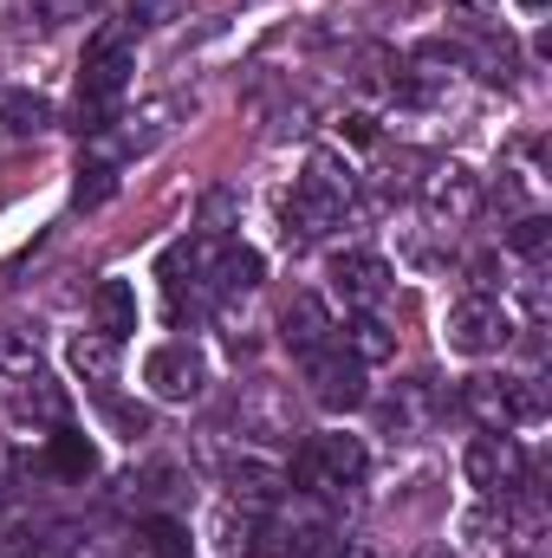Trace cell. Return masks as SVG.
Listing matches in <instances>:
<instances>
[{
  "instance_id": "21",
  "label": "cell",
  "mask_w": 552,
  "mask_h": 558,
  "mask_svg": "<svg viewBox=\"0 0 552 558\" xmlns=\"http://www.w3.org/2000/svg\"><path fill=\"white\" fill-rule=\"evenodd\" d=\"M384 428L391 435H416L422 428V416H429V397H422V384H397V397H384Z\"/></svg>"
},
{
  "instance_id": "34",
  "label": "cell",
  "mask_w": 552,
  "mask_h": 558,
  "mask_svg": "<svg viewBox=\"0 0 552 558\" xmlns=\"http://www.w3.org/2000/svg\"><path fill=\"white\" fill-rule=\"evenodd\" d=\"M345 558H377L371 546H345Z\"/></svg>"
},
{
  "instance_id": "17",
  "label": "cell",
  "mask_w": 552,
  "mask_h": 558,
  "mask_svg": "<svg viewBox=\"0 0 552 558\" xmlns=\"http://www.w3.org/2000/svg\"><path fill=\"white\" fill-rule=\"evenodd\" d=\"M46 468H52V474H65V481H92V474H98V448H92L79 428H65V422H59V428L46 435Z\"/></svg>"
},
{
  "instance_id": "9",
  "label": "cell",
  "mask_w": 552,
  "mask_h": 558,
  "mask_svg": "<svg viewBox=\"0 0 552 558\" xmlns=\"http://www.w3.org/2000/svg\"><path fill=\"white\" fill-rule=\"evenodd\" d=\"M422 208H429V221H448V228L475 221L481 215V175L468 162H435L422 175Z\"/></svg>"
},
{
  "instance_id": "8",
  "label": "cell",
  "mask_w": 552,
  "mask_h": 558,
  "mask_svg": "<svg viewBox=\"0 0 552 558\" xmlns=\"http://www.w3.org/2000/svg\"><path fill=\"white\" fill-rule=\"evenodd\" d=\"M143 384H149V397H163V403H195V397L208 390V357H202L195 344H156V351L143 357Z\"/></svg>"
},
{
  "instance_id": "27",
  "label": "cell",
  "mask_w": 552,
  "mask_h": 558,
  "mask_svg": "<svg viewBox=\"0 0 552 558\" xmlns=\"http://www.w3.org/2000/svg\"><path fill=\"white\" fill-rule=\"evenodd\" d=\"M20 416H39V422H65V390L59 384H46V377H26V390H20Z\"/></svg>"
},
{
  "instance_id": "19",
  "label": "cell",
  "mask_w": 552,
  "mask_h": 558,
  "mask_svg": "<svg viewBox=\"0 0 552 558\" xmlns=\"http://www.w3.org/2000/svg\"><path fill=\"white\" fill-rule=\"evenodd\" d=\"M0 124H7L13 137H39V131L52 124V105H46L39 92H0Z\"/></svg>"
},
{
  "instance_id": "15",
  "label": "cell",
  "mask_w": 552,
  "mask_h": 558,
  "mask_svg": "<svg viewBox=\"0 0 552 558\" xmlns=\"http://www.w3.org/2000/svg\"><path fill=\"white\" fill-rule=\"evenodd\" d=\"M235 416H241V435H254V441H286L292 435V410L279 403L267 384H254L248 403H235Z\"/></svg>"
},
{
  "instance_id": "13",
  "label": "cell",
  "mask_w": 552,
  "mask_h": 558,
  "mask_svg": "<svg viewBox=\"0 0 552 558\" xmlns=\"http://www.w3.org/2000/svg\"><path fill=\"white\" fill-rule=\"evenodd\" d=\"M228 487H235V500L248 513H267V507H279V494H286V474H279V461H267V454H241L228 468Z\"/></svg>"
},
{
  "instance_id": "23",
  "label": "cell",
  "mask_w": 552,
  "mask_h": 558,
  "mask_svg": "<svg viewBox=\"0 0 552 558\" xmlns=\"http://www.w3.org/2000/svg\"><path fill=\"white\" fill-rule=\"evenodd\" d=\"M261 254L254 247H221V274H215V292H254L261 286Z\"/></svg>"
},
{
  "instance_id": "24",
  "label": "cell",
  "mask_w": 552,
  "mask_h": 558,
  "mask_svg": "<svg viewBox=\"0 0 552 558\" xmlns=\"http://www.w3.org/2000/svg\"><path fill=\"white\" fill-rule=\"evenodd\" d=\"M547 247H552V221H547V215H520V221L507 228V254H520L527 267H540V260H547Z\"/></svg>"
},
{
  "instance_id": "6",
  "label": "cell",
  "mask_w": 552,
  "mask_h": 558,
  "mask_svg": "<svg viewBox=\"0 0 552 558\" xmlns=\"http://www.w3.org/2000/svg\"><path fill=\"white\" fill-rule=\"evenodd\" d=\"M305 384H312V403L345 416V410H364L371 403V384H364V364L345 351V344H325L305 357Z\"/></svg>"
},
{
  "instance_id": "28",
  "label": "cell",
  "mask_w": 552,
  "mask_h": 558,
  "mask_svg": "<svg viewBox=\"0 0 552 558\" xmlns=\"http://www.w3.org/2000/svg\"><path fill=\"white\" fill-rule=\"evenodd\" d=\"M46 553H52V526H13L7 546H0V558H46Z\"/></svg>"
},
{
  "instance_id": "4",
  "label": "cell",
  "mask_w": 552,
  "mask_h": 558,
  "mask_svg": "<svg viewBox=\"0 0 552 558\" xmlns=\"http://www.w3.org/2000/svg\"><path fill=\"white\" fill-rule=\"evenodd\" d=\"M371 474V454L358 435H312L292 461V481L319 500V494H338V487H358Z\"/></svg>"
},
{
  "instance_id": "3",
  "label": "cell",
  "mask_w": 552,
  "mask_h": 558,
  "mask_svg": "<svg viewBox=\"0 0 552 558\" xmlns=\"http://www.w3.org/2000/svg\"><path fill=\"white\" fill-rule=\"evenodd\" d=\"M461 410L481 428H520V422L547 416V390H540V377H468Z\"/></svg>"
},
{
  "instance_id": "20",
  "label": "cell",
  "mask_w": 552,
  "mask_h": 558,
  "mask_svg": "<svg viewBox=\"0 0 552 558\" xmlns=\"http://www.w3.org/2000/svg\"><path fill=\"white\" fill-rule=\"evenodd\" d=\"M0 377H7V384H26V377H39V338H33V331H20V325H0Z\"/></svg>"
},
{
  "instance_id": "30",
  "label": "cell",
  "mask_w": 552,
  "mask_h": 558,
  "mask_svg": "<svg viewBox=\"0 0 552 558\" xmlns=\"http://www.w3.org/2000/svg\"><path fill=\"white\" fill-rule=\"evenodd\" d=\"M105 422H111L118 435H131V441L149 435V410H143V403H118V397H105Z\"/></svg>"
},
{
  "instance_id": "18",
  "label": "cell",
  "mask_w": 552,
  "mask_h": 558,
  "mask_svg": "<svg viewBox=\"0 0 552 558\" xmlns=\"http://www.w3.org/2000/svg\"><path fill=\"white\" fill-rule=\"evenodd\" d=\"M345 351L371 371V364H384V357H397V331L377 318V312H358L351 318V331H345Z\"/></svg>"
},
{
  "instance_id": "12",
  "label": "cell",
  "mask_w": 552,
  "mask_h": 558,
  "mask_svg": "<svg viewBox=\"0 0 552 558\" xmlns=\"http://www.w3.org/2000/svg\"><path fill=\"white\" fill-rule=\"evenodd\" d=\"M279 338H286L299 357H312V351L338 344V318H332V305H325L319 292H292L286 312H279Z\"/></svg>"
},
{
  "instance_id": "26",
  "label": "cell",
  "mask_w": 552,
  "mask_h": 558,
  "mask_svg": "<svg viewBox=\"0 0 552 558\" xmlns=\"http://www.w3.org/2000/svg\"><path fill=\"white\" fill-rule=\"evenodd\" d=\"M111 195H118V162L111 156H92L79 169V208H105Z\"/></svg>"
},
{
  "instance_id": "33",
  "label": "cell",
  "mask_w": 552,
  "mask_h": 558,
  "mask_svg": "<svg viewBox=\"0 0 552 558\" xmlns=\"http://www.w3.org/2000/svg\"><path fill=\"white\" fill-rule=\"evenodd\" d=\"M7 500H13V487H7V461H0V513H7Z\"/></svg>"
},
{
  "instance_id": "25",
  "label": "cell",
  "mask_w": 552,
  "mask_h": 558,
  "mask_svg": "<svg viewBox=\"0 0 552 558\" xmlns=\"http://www.w3.org/2000/svg\"><path fill=\"white\" fill-rule=\"evenodd\" d=\"M241 221V195L235 189H208L202 195V215H195V228L208 234V241H228V228Z\"/></svg>"
},
{
  "instance_id": "10",
  "label": "cell",
  "mask_w": 552,
  "mask_h": 558,
  "mask_svg": "<svg viewBox=\"0 0 552 558\" xmlns=\"http://www.w3.org/2000/svg\"><path fill=\"white\" fill-rule=\"evenodd\" d=\"M332 292L351 305V312H377L384 305V292H391V267H384V254H371V247H345V254H332Z\"/></svg>"
},
{
  "instance_id": "11",
  "label": "cell",
  "mask_w": 552,
  "mask_h": 558,
  "mask_svg": "<svg viewBox=\"0 0 552 558\" xmlns=\"http://www.w3.org/2000/svg\"><path fill=\"white\" fill-rule=\"evenodd\" d=\"M461 474L481 494H514L520 487V448H514V435L507 428H481L468 441V454H461Z\"/></svg>"
},
{
  "instance_id": "35",
  "label": "cell",
  "mask_w": 552,
  "mask_h": 558,
  "mask_svg": "<svg viewBox=\"0 0 552 558\" xmlns=\"http://www.w3.org/2000/svg\"><path fill=\"white\" fill-rule=\"evenodd\" d=\"M520 7H527V13H547V0H520Z\"/></svg>"
},
{
  "instance_id": "29",
  "label": "cell",
  "mask_w": 552,
  "mask_h": 558,
  "mask_svg": "<svg viewBox=\"0 0 552 558\" xmlns=\"http://www.w3.org/2000/svg\"><path fill=\"white\" fill-rule=\"evenodd\" d=\"M105 0H33V13L46 20V26H72V20H92Z\"/></svg>"
},
{
  "instance_id": "31",
  "label": "cell",
  "mask_w": 552,
  "mask_h": 558,
  "mask_svg": "<svg viewBox=\"0 0 552 558\" xmlns=\"http://www.w3.org/2000/svg\"><path fill=\"white\" fill-rule=\"evenodd\" d=\"M338 131H345V137H351V143H377V124H371L364 111H351V118H345Z\"/></svg>"
},
{
  "instance_id": "1",
  "label": "cell",
  "mask_w": 552,
  "mask_h": 558,
  "mask_svg": "<svg viewBox=\"0 0 552 558\" xmlns=\"http://www.w3.org/2000/svg\"><path fill=\"white\" fill-rule=\"evenodd\" d=\"M131 72H137V52L118 26H105L92 46H85V72H79V131L85 137H105L118 124V98L131 92Z\"/></svg>"
},
{
  "instance_id": "16",
  "label": "cell",
  "mask_w": 552,
  "mask_h": 558,
  "mask_svg": "<svg viewBox=\"0 0 552 558\" xmlns=\"http://www.w3.org/2000/svg\"><path fill=\"white\" fill-rule=\"evenodd\" d=\"M65 357H72V371H79L92 390H111V377H118V344H111L105 331H79V338L65 344Z\"/></svg>"
},
{
  "instance_id": "7",
  "label": "cell",
  "mask_w": 552,
  "mask_h": 558,
  "mask_svg": "<svg viewBox=\"0 0 552 558\" xmlns=\"http://www.w3.org/2000/svg\"><path fill=\"white\" fill-rule=\"evenodd\" d=\"M325 539H332V520L312 500H299V507H286L261 526V546H248V558H319Z\"/></svg>"
},
{
  "instance_id": "22",
  "label": "cell",
  "mask_w": 552,
  "mask_h": 558,
  "mask_svg": "<svg viewBox=\"0 0 552 558\" xmlns=\"http://www.w3.org/2000/svg\"><path fill=\"white\" fill-rule=\"evenodd\" d=\"M143 546H149V558H189V553H195L189 526H182V520H169V513H149V520H143Z\"/></svg>"
},
{
  "instance_id": "14",
  "label": "cell",
  "mask_w": 552,
  "mask_h": 558,
  "mask_svg": "<svg viewBox=\"0 0 552 558\" xmlns=\"http://www.w3.org/2000/svg\"><path fill=\"white\" fill-rule=\"evenodd\" d=\"M92 318H98V331H105L111 344H124V338L137 331V286H131V279H98Z\"/></svg>"
},
{
  "instance_id": "2",
  "label": "cell",
  "mask_w": 552,
  "mask_h": 558,
  "mask_svg": "<svg viewBox=\"0 0 552 558\" xmlns=\"http://www.w3.org/2000/svg\"><path fill=\"white\" fill-rule=\"evenodd\" d=\"M358 202V175H351V162H338V156H312L305 162V175H299V189L286 195V241H319V234H332L338 221H345V208Z\"/></svg>"
},
{
  "instance_id": "5",
  "label": "cell",
  "mask_w": 552,
  "mask_h": 558,
  "mask_svg": "<svg viewBox=\"0 0 552 558\" xmlns=\"http://www.w3.org/2000/svg\"><path fill=\"white\" fill-rule=\"evenodd\" d=\"M442 338H448V351H461V357H494V351L514 344V312H507L501 299H488V292H468V299L448 312Z\"/></svg>"
},
{
  "instance_id": "32",
  "label": "cell",
  "mask_w": 552,
  "mask_h": 558,
  "mask_svg": "<svg viewBox=\"0 0 552 558\" xmlns=\"http://www.w3.org/2000/svg\"><path fill=\"white\" fill-rule=\"evenodd\" d=\"M410 558H455V553H448V546H416Z\"/></svg>"
}]
</instances>
